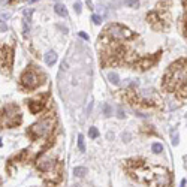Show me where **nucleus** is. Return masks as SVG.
I'll return each instance as SVG.
<instances>
[{
    "label": "nucleus",
    "mask_w": 187,
    "mask_h": 187,
    "mask_svg": "<svg viewBox=\"0 0 187 187\" xmlns=\"http://www.w3.org/2000/svg\"><path fill=\"white\" fill-rule=\"evenodd\" d=\"M21 123V114L18 111V106L8 105L2 109V126L14 127Z\"/></svg>",
    "instance_id": "nucleus-3"
},
{
    "label": "nucleus",
    "mask_w": 187,
    "mask_h": 187,
    "mask_svg": "<svg viewBox=\"0 0 187 187\" xmlns=\"http://www.w3.org/2000/svg\"><path fill=\"white\" fill-rule=\"evenodd\" d=\"M180 187H186V180H183V181H181V184H180Z\"/></svg>",
    "instance_id": "nucleus-24"
},
{
    "label": "nucleus",
    "mask_w": 187,
    "mask_h": 187,
    "mask_svg": "<svg viewBox=\"0 0 187 187\" xmlns=\"http://www.w3.org/2000/svg\"><path fill=\"white\" fill-rule=\"evenodd\" d=\"M105 33L108 36H111L112 39H117V41H127L130 37H133V32H130L127 27H124L121 24H109V25H106Z\"/></svg>",
    "instance_id": "nucleus-4"
},
{
    "label": "nucleus",
    "mask_w": 187,
    "mask_h": 187,
    "mask_svg": "<svg viewBox=\"0 0 187 187\" xmlns=\"http://www.w3.org/2000/svg\"><path fill=\"white\" fill-rule=\"evenodd\" d=\"M108 78H109V81L112 82L114 85H118V84H120V78H118V75L115 72H109V73H108Z\"/></svg>",
    "instance_id": "nucleus-11"
},
{
    "label": "nucleus",
    "mask_w": 187,
    "mask_h": 187,
    "mask_svg": "<svg viewBox=\"0 0 187 187\" xmlns=\"http://www.w3.org/2000/svg\"><path fill=\"white\" fill-rule=\"evenodd\" d=\"M186 27H187V15H186Z\"/></svg>",
    "instance_id": "nucleus-25"
},
{
    "label": "nucleus",
    "mask_w": 187,
    "mask_h": 187,
    "mask_svg": "<svg viewBox=\"0 0 187 187\" xmlns=\"http://www.w3.org/2000/svg\"><path fill=\"white\" fill-rule=\"evenodd\" d=\"M54 123H56L54 117L44 118V120H41V121L35 123L32 127L29 129V135H30L32 138H35V139H37V138H42V136H47V135H49V133H51Z\"/></svg>",
    "instance_id": "nucleus-2"
},
{
    "label": "nucleus",
    "mask_w": 187,
    "mask_h": 187,
    "mask_svg": "<svg viewBox=\"0 0 187 187\" xmlns=\"http://www.w3.org/2000/svg\"><path fill=\"white\" fill-rule=\"evenodd\" d=\"M12 64V49L9 47H2V69L6 72Z\"/></svg>",
    "instance_id": "nucleus-6"
},
{
    "label": "nucleus",
    "mask_w": 187,
    "mask_h": 187,
    "mask_svg": "<svg viewBox=\"0 0 187 187\" xmlns=\"http://www.w3.org/2000/svg\"><path fill=\"white\" fill-rule=\"evenodd\" d=\"M29 2H37V0H29Z\"/></svg>",
    "instance_id": "nucleus-26"
},
{
    "label": "nucleus",
    "mask_w": 187,
    "mask_h": 187,
    "mask_svg": "<svg viewBox=\"0 0 187 187\" xmlns=\"http://www.w3.org/2000/svg\"><path fill=\"white\" fill-rule=\"evenodd\" d=\"M21 82H23V85L25 87V88L33 90V88H36V87L41 84V80H39V75L36 73V70L29 69V70H25V72L23 73V76H21Z\"/></svg>",
    "instance_id": "nucleus-5"
},
{
    "label": "nucleus",
    "mask_w": 187,
    "mask_h": 187,
    "mask_svg": "<svg viewBox=\"0 0 187 187\" xmlns=\"http://www.w3.org/2000/svg\"><path fill=\"white\" fill-rule=\"evenodd\" d=\"M123 3L129 6V8H138L139 6V2L138 0H123Z\"/></svg>",
    "instance_id": "nucleus-12"
},
{
    "label": "nucleus",
    "mask_w": 187,
    "mask_h": 187,
    "mask_svg": "<svg viewBox=\"0 0 187 187\" xmlns=\"http://www.w3.org/2000/svg\"><path fill=\"white\" fill-rule=\"evenodd\" d=\"M73 175L81 178V177L87 175V169H85V168H82V166H78V168H75V169H73Z\"/></svg>",
    "instance_id": "nucleus-10"
},
{
    "label": "nucleus",
    "mask_w": 187,
    "mask_h": 187,
    "mask_svg": "<svg viewBox=\"0 0 187 187\" xmlns=\"http://www.w3.org/2000/svg\"><path fill=\"white\" fill-rule=\"evenodd\" d=\"M45 100H47V96H39V97H36V99H32L30 102H29V106H30V111L33 112V114H37L44 105H45Z\"/></svg>",
    "instance_id": "nucleus-7"
},
{
    "label": "nucleus",
    "mask_w": 187,
    "mask_h": 187,
    "mask_svg": "<svg viewBox=\"0 0 187 187\" xmlns=\"http://www.w3.org/2000/svg\"><path fill=\"white\" fill-rule=\"evenodd\" d=\"M165 87L174 90L178 96H187V60H180L171 66Z\"/></svg>",
    "instance_id": "nucleus-1"
},
{
    "label": "nucleus",
    "mask_w": 187,
    "mask_h": 187,
    "mask_svg": "<svg viewBox=\"0 0 187 187\" xmlns=\"http://www.w3.org/2000/svg\"><path fill=\"white\" fill-rule=\"evenodd\" d=\"M23 14H24V18H25V21L29 23V21L32 20V14H33V11H32V9H25Z\"/></svg>",
    "instance_id": "nucleus-14"
},
{
    "label": "nucleus",
    "mask_w": 187,
    "mask_h": 187,
    "mask_svg": "<svg viewBox=\"0 0 187 187\" xmlns=\"http://www.w3.org/2000/svg\"><path fill=\"white\" fill-rule=\"evenodd\" d=\"M75 11L78 12V14L81 12V3H75Z\"/></svg>",
    "instance_id": "nucleus-20"
},
{
    "label": "nucleus",
    "mask_w": 187,
    "mask_h": 187,
    "mask_svg": "<svg viewBox=\"0 0 187 187\" xmlns=\"http://www.w3.org/2000/svg\"><path fill=\"white\" fill-rule=\"evenodd\" d=\"M172 144H174V145L178 144V133H177V130L172 132Z\"/></svg>",
    "instance_id": "nucleus-18"
},
{
    "label": "nucleus",
    "mask_w": 187,
    "mask_h": 187,
    "mask_svg": "<svg viewBox=\"0 0 187 187\" xmlns=\"http://www.w3.org/2000/svg\"><path fill=\"white\" fill-rule=\"evenodd\" d=\"M0 29H2V32H6V30H8V27H6V24L3 23V21H2V24H0Z\"/></svg>",
    "instance_id": "nucleus-21"
},
{
    "label": "nucleus",
    "mask_w": 187,
    "mask_h": 187,
    "mask_svg": "<svg viewBox=\"0 0 187 187\" xmlns=\"http://www.w3.org/2000/svg\"><path fill=\"white\" fill-rule=\"evenodd\" d=\"M151 148H153V151H154V153H162V151H163V145H162V144H159V142H154Z\"/></svg>",
    "instance_id": "nucleus-13"
},
{
    "label": "nucleus",
    "mask_w": 187,
    "mask_h": 187,
    "mask_svg": "<svg viewBox=\"0 0 187 187\" xmlns=\"http://www.w3.org/2000/svg\"><path fill=\"white\" fill-rule=\"evenodd\" d=\"M80 36H81L82 39H85V41H88V36L85 35V33H82V32H81V33H80Z\"/></svg>",
    "instance_id": "nucleus-23"
},
{
    "label": "nucleus",
    "mask_w": 187,
    "mask_h": 187,
    "mask_svg": "<svg viewBox=\"0 0 187 187\" xmlns=\"http://www.w3.org/2000/svg\"><path fill=\"white\" fill-rule=\"evenodd\" d=\"M54 11H56V14L60 15V17H68V9H66V6L61 5V3H57V5L54 6Z\"/></svg>",
    "instance_id": "nucleus-9"
},
{
    "label": "nucleus",
    "mask_w": 187,
    "mask_h": 187,
    "mask_svg": "<svg viewBox=\"0 0 187 187\" xmlns=\"http://www.w3.org/2000/svg\"><path fill=\"white\" fill-rule=\"evenodd\" d=\"M103 111H105L106 117H109V115H111V108H109V106H108V105H105V106H103Z\"/></svg>",
    "instance_id": "nucleus-19"
},
{
    "label": "nucleus",
    "mask_w": 187,
    "mask_h": 187,
    "mask_svg": "<svg viewBox=\"0 0 187 187\" xmlns=\"http://www.w3.org/2000/svg\"><path fill=\"white\" fill-rule=\"evenodd\" d=\"M56 60H57V54L54 51H48L47 54H45V63H47L48 66H53L56 63Z\"/></svg>",
    "instance_id": "nucleus-8"
},
{
    "label": "nucleus",
    "mask_w": 187,
    "mask_h": 187,
    "mask_svg": "<svg viewBox=\"0 0 187 187\" xmlns=\"http://www.w3.org/2000/svg\"><path fill=\"white\" fill-rule=\"evenodd\" d=\"M88 135H90V138H97V136H99V132H97V129L96 127H90Z\"/></svg>",
    "instance_id": "nucleus-15"
},
{
    "label": "nucleus",
    "mask_w": 187,
    "mask_h": 187,
    "mask_svg": "<svg viewBox=\"0 0 187 187\" xmlns=\"http://www.w3.org/2000/svg\"><path fill=\"white\" fill-rule=\"evenodd\" d=\"M92 20H93L94 24H100V23H102V15H97V14H94L93 17H92Z\"/></svg>",
    "instance_id": "nucleus-17"
},
{
    "label": "nucleus",
    "mask_w": 187,
    "mask_h": 187,
    "mask_svg": "<svg viewBox=\"0 0 187 187\" xmlns=\"http://www.w3.org/2000/svg\"><path fill=\"white\" fill-rule=\"evenodd\" d=\"M118 117L120 118L124 117V111H121V108H118Z\"/></svg>",
    "instance_id": "nucleus-22"
},
{
    "label": "nucleus",
    "mask_w": 187,
    "mask_h": 187,
    "mask_svg": "<svg viewBox=\"0 0 187 187\" xmlns=\"http://www.w3.org/2000/svg\"><path fill=\"white\" fill-rule=\"evenodd\" d=\"M78 147H80V150H81V151L85 150V147H84V136H82V135L78 136Z\"/></svg>",
    "instance_id": "nucleus-16"
}]
</instances>
